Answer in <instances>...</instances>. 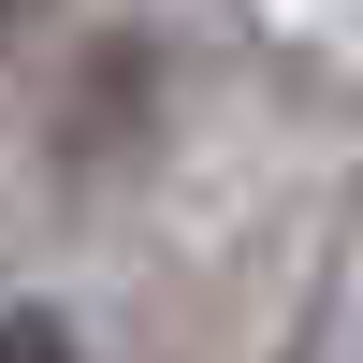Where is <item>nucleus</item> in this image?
<instances>
[{
    "mask_svg": "<svg viewBox=\"0 0 363 363\" xmlns=\"http://www.w3.org/2000/svg\"><path fill=\"white\" fill-rule=\"evenodd\" d=\"M0 363H73V335H58L44 306H15V320H0Z\"/></svg>",
    "mask_w": 363,
    "mask_h": 363,
    "instance_id": "1",
    "label": "nucleus"
}]
</instances>
